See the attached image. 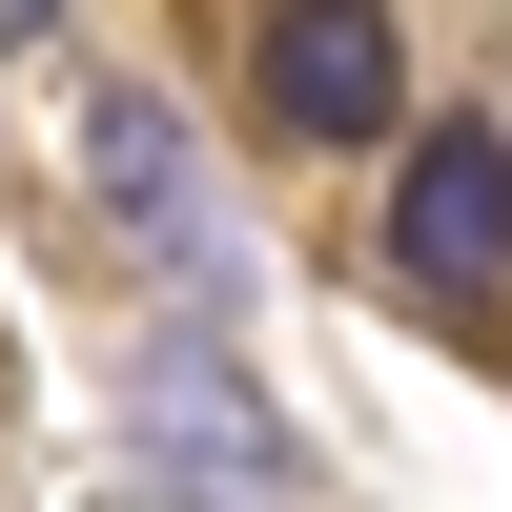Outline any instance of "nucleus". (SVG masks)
Wrapping results in <instances>:
<instances>
[{"label":"nucleus","mask_w":512,"mask_h":512,"mask_svg":"<svg viewBox=\"0 0 512 512\" xmlns=\"http://www.w3.org/2000/svg\"><path fill=\"white\" fill-rule=\"evenodd\" d=\"M103 205H123V226H164L185 267L226 246V226H205V185H185V123H164V103H103Z\"/></svg>","instance_id":"obj_3"},{"label":"nucleus","mask_w":512,"mask_h":512,"mask_svg":"<svg viewBox=\"0 0 512 512\" xmlns=\"http://www.w3.org/2000/svg\"><path fill=\"white\" fill-rule=\"evenodd\" d=\"M246 103H267L287 144H390V123H410V41L349 21V0H287V21H246Z\"/></svg>","instance_id":"obj_1"},{"label":"nucleus","mask_w":512,"mask_h":512,"mask_svg":"<svg viewBox=\"0 0 512 512\" xmlns=\"http://www.w3.org/2000/svg\"><path fill=\"white\" fill-rule=\"evenodd\" d=\"M390 267H410V287H512V123H410V164H390Z\"/></svg>","instance_id":"obj_2"}]
</instances>
